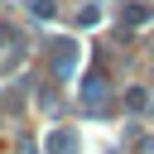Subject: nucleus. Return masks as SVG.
Here are the masks:
<instances>
[{
	"label": "nucleus",
	"mask_w": 154,
	"mask_h": 154,
	"mask_svg": "<svg viewBox=\"0 0 154 154\" xmlns=\"http://www.w3.org/2000/svg\"><path fill=\"white\" fill-rule=\"evenodd\" d=\"M67 144H72V135H67V130H63V135H53V140H48V149H53V154H63V149H67Z\"/></svg>",
	"instance_id": "obj_1"
}]
</instances>
